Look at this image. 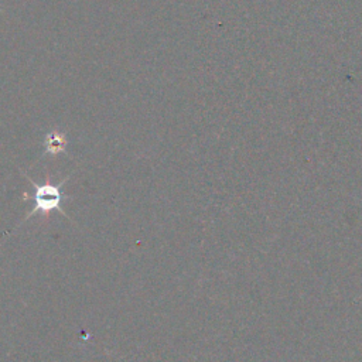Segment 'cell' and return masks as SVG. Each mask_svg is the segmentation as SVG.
Returning a JSON list of instances; mask_svg holds the SVG:
<instances>
[{"label":"cell","mask_w":362,"mask_h":362,"mask_svg":"<svg viewBox=\"0 0 362 362\" xmlns=\"http://www.w3.org/2000/svg\"><path fill=\"white\" fill-rule=\"evenodd\" d=\"M26 178H27V180L33 184V187H34V207H33V209L26 215L24 221H27L28 218L34 216L35 214H40V215L42 216H49L50 214L54 212V211H58L60 214L65 215L64 211L61 209V205H63L64 200L68 198V195L64 194L63 188L61 187H63L64 183L68 180L70 177H67L65 180L58 183V184H53L50 180L46 181L44 184H35L31 178H28V175H26ZM24 221H23V222H24Z\"/></svg>","instance_id":"obj_1"},{"label":"cell","mask_w":362,"mask_h":362,"mask_svg":"<svg viewBox=\"0 0 362 362\" xmlns=\"http://www.w3.org/2000/svg\"><path fill=\"white\" fill-rule=\"evenodd\" d=\"M46 143H47V152L50 154H57L63 152L64 146H65V140L63 138H57V136L49 138Z\"/></svg>","instance_id":"obj_2"}]
</instances>
